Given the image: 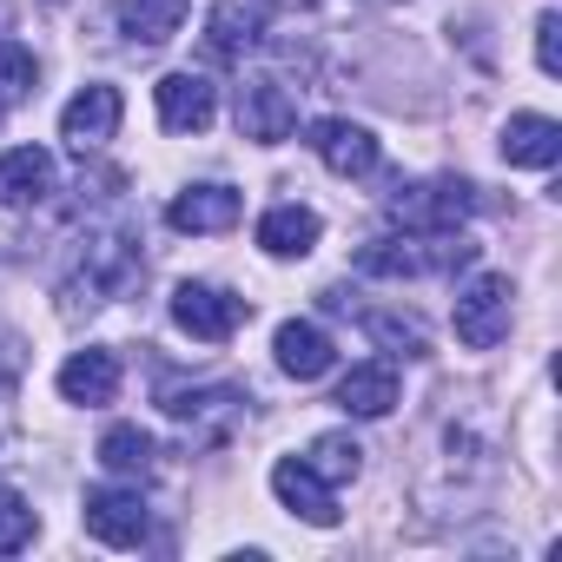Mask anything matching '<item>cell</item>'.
I'll return each instance as SVG.
<instances>
[{
	"mask_svg": "<svg viewBox=\"0 0 562 562\" xmlns=\"http://www.w3.org/2000/svg\"><path fill=\"white\" fill-rule=\"evenodd\" d=\"M80 522H87V536L106 542V549L146 542V503H139V490H87Z\"/></svg>",
	"mask_w": 562,
	"mask_h": 562,
	"instance_id": "8",
	"label": "cell"
},
{
	"mask_svg": "<svg viewBox=\"0 0 562 562\" xmlns=\"http://www.w3.org/2000/svg\"><path fill=\"white\" fill-rule=\"evenodd\" d=\"M238 212H245V199L232 186H186L166 218H172V232H232Z\"/></svg>",
	"mask_w": 562,
	"mask_h": 562,
	"instance_id": "14",
	"label": "cell"
},
{
	"mask_svg": "<svg viewBox=\"0 0 562 562\" xmlns=\"http://www.w3.org/2000/svg\"><path fill=\"white\" fill-rule=\"evenodd\" d=\"M153 93H159V126L166 133H205L212 113H218V93H212L205 74H166Z\"/></svg>",
	"mask_w": 562,
	"mask_h": 562,
	"instance_id": "10",
	"label": "cell"
},
{
	"mask_svg": "<svg viewBox=\"0 0 562 562\" xmlns=\"http://www.w3.org/2000/svg\"><path fill=\"white\" fill-rule=\"evenodd\" d=\"M503 159L509 166H529V172H549L562 159V126L549 113H509L503 126Z\"/></svg>",
	"mask_w": 562,
	"mask_h": 562,
	"instance_id": "13",
	"label": "cell"
},
{
	"mask_svg": "<svg viewBox=\"0 0 562 562\" xmlns=\"http://www.w3.org/2000/svg\"><path fill=\"white\" fill-rule=\"evenodd\" d=\"M245 299H232V292H218V285H179L172 292V325L186 331V338H199V345H225L238 325H245Z\"/></svg>",
	"mask_w": 562,
	"mask_h": 562,
	"instance_id": "5",
	"label": "cell"
},
{
	"mask_svg": "<svg viewBox=\"0 0 562 562\" xmlns=\"http://www.w3.org/2000/svg\"><path fill=\"white\" fill-rule=\"evenodd\" d=\"M271 496L285 503L292 516H305L312 529H338V516H345L338 496H331V483H325L305 457H278V463H271Z\"/></svg>",
	"mask_w": 562,
	"mask_h": 562,
	"instance_id": "6",
	"label": "cell"
},
{
	"mask_svg": "<svg viewBox=\"0 0 562 562\" xmlns=\"http://www.w3.org/2000/svg\"><path fill=\"white\" fill-rule=\"evenodd\" d=\"M54 192V153L47 146H14L0 153V205L21 212V205H41Z\"/></svg>",
	"mask_w": 562,
	"mask_h": 562,
	"instance_id": "11",
	"label": "cell"
},
{
	"mask_svg": "<svg viewBox=\"0 0 562 562\" xmlns=\"http://www.w3.org/2000/svg\"><path fill=\"white\" fill-rule=\"evenodd\" d=\"M14 384H21V351L0 345V397H14Z\"/></svg>",
	"mask_w": 562,
	"mask_h": 562,
	"instance_id": "26",
	"label": "cell"
},
{
	"mask_svg": "<svg viewBox=\"0 0 562 562\" xmlns=\"http://www.w3.org/2000/svg\"><path fill=\"white\" fill-rule=\"evenodd\" d=\"M258 34H265V8H258V0H218L212 21H205V47L218 60H245L258 47Z\"/></svg>",
	"mask_w": 562,
	"mask_h": 562,
	"instance_id": "17",
	"label": "cell"
},
{
	"mask_svg": "<svg viewBox=\"0 0 562 562\" xmlns=\"http://www.w3.org/2000/svg\"><path fill=\"white\" fill-rule=\"evenodd\" d=\"M120 113H126L120 87H80V93L67 100V113H60V139H67L74 153H100V146L120 133Z\"/></svg>",
	"mask_w": 562,
	"mask_h": 562,
	"instance_id": "7",
	"label": "cell"
},
{
	"mask_svg": "<svg viewBox=\"0 0 562 562\" xmlns=\"http://www.w3.org/2000/svg\"><path fill=\"white\" fill-rule=\"evenodd\" d=\"M457 338L470 345V351H490V345H503L509 338V278L503 271H476L470 285L457 292Z\"/></svg>",
	"mask_w": 562,
	"mask_h": 562,
	"instance_id": "3",
	"label": "cell"
},
{
	"mask_svg": "<svg viewBox=\"0 0 562 562\" xmlns=\"http://www.w3.org/2000/svg\"><path fill=\"white\" fill-rule=\"evenodd\" d=\"M536 67H542L549 80L562 74V14H542V21H536Z\"/></svg>",
	"mask_w": 562,
	"mask_h": 562,
	"instance_id": "25",
	"label": "cell"
},
{
	"mask_svg": "<svg viewBox=\"0 0 562 562\" xmlns=\"http://www.w3.org/2000/svg\"><path fill=\"white\" fill-rule=\"evenodd\" d=\"M312 153H318L338 179L378 172V133L358 126V120H318V126H312Z\"/></svg>",
	"mask_w": 562,
	"mask_h": 562,
	"instance_id": "9",
	"label": "cell"
},
{
	"mask_svg": "<svg viewBox=\"0 0 562 562\" xmlns=\"http://www.w3.org/2000/svg\"><path fill=\"white\" fill-rule=\"evenodd\" d=\"M34 80H41L34 54H27L21 41H0V106H21V100L34 93Z\"/></svg>",
	"mask_w": 562,
	"mask_h": 562,
	"instance_id": "23",
	"label": "cell"
},
{
	"mask_svg": "<svg viewBox=\"0 0 562 562\" xmlns=\"http://www.w3.org/2000/svg\"><path fill=\"white\" fill-rule=\"evenodd\" d=\"M318 232H325V218H318L312 205H271V212L258 218V245H265L271 258H305V251L318 245Z\"/></svg>",
	"mask_w": 562,
	"mask_h": 562,
	"instance_id": "19",
	"label": "cell"
},
{
	"mask_svg": "<svg viewBox=\"0 0 562 562\" xmlns=\"http://www.w3.org/2000/svg\"><path fill=\"white\" fill-rule=\"evenodd\" d=\"M100 463L113 470V476H153V437L139 430V424H113L106 437H100Z\"/></svg>",
	"mask_w": 562,
	"mask_h": 562,
	"instance_id": "20",
	"label": "cell"
},
{
	"mask_svg": "<svg viewBox=\"0 0 562 562\" xmlns=\"http://www.w3.org/2000/svg\"><path fill=\"white\" fill-rule=\"evenodd\" d=\"M271 351H278V371L285 378H299V384H312V378H325L331 371V338L318 331V325H305V318H292V325H278V338H271Z\"/></svg>",
	"mask_w": 562,
	"mask_h": 562,
	"instance_id": "16",
	"label": "cell"
},
{
	"mask_svg": "<svg viewBox=\"0 0 562 562\" xmlns=\"http://www.w3.org/2000/svg\"><path fill=\"white\" fill-rule=\"evenodd\" d=\"M60 397H67V404H87V411L113 404V397H120V358H113V351H74V358L60 364Z\"/></svg>",
	"mask_w": 562,
	"mask_h": 562,
	"instance_id": "15",
	"label": "cell"
},
{
	"mask_svg": "<svg viewBox=\"0 0 562 562\" xmlns=\"http://www.w3.org/2000/svg\"><path fill=\"white\" fill-rule=\"evenodd\" d=\"M384 212L404 232H457L476 212V186L470 179H417V186H397L384 199Z\"/></svg>",
	"mask_w": 562,
	"mask_h": 562,
	"instance_id": "2",
	"label": "cell"
},
{
	"mask_svg": "<svg viewBox=\"0 0 562 562\" xmlns=\"http://www.w3.org/2000/svg\"><path fill=\"white\" fill-rule=\"evenodd\" d=\"M338 411H345V417H391V411H397V364H391V358L351 364L345 384H338Z\"/></svg>",
	"mask_w": 562,
	"mask_h": 562,
	"instance_id": "12",
	"label": "cell"
},
{
	"mask_svg": "<svg viewBox=\"0 0 562 562\" xmlns=\"http://www.w3.org/2000/svg\"><path fill=\"white\" fill-rule=\"evenodd\" d=\"M364 331L384 345V351H404V358H430V331L404 312H364Z\"/></svg>",
	"mask_w": 562,
	"mask_h": 562,
	"instance_id": "22",
	"label": "cell"
},
{
	"mask_svg": "<svg viewBox=\"0 0 562 562\" xmlns=\"http://www.w3.org/2000/svg\"><path fill=\"white\" fill-rule=\"evenodd\" d=\"M113 21L133 47H166L186 27V0H113Z\"/></svg>",
	"mask_w": 562,
	"mask_h": 562,
	"instance_id": "18",
	"label": "cell"
},
{
	"mask_svg": "<svg viewBox=\"0 0 562 562\" xmlns=\"http://www.w3.org/2000/svg\"><path fill=\"white\" fill-rule=\"evenodd\" d=\"M34 529H41L34 503H27L21 490H0V555H14V549H27V542H34Z\"/></svg>",
	"mask_w": 562,
	"mask_h": 562,
	"instance_id": "24",
	"label": "cell"
},
{
	"mask_svg": "<svg viewBox=\"0 0 562 562\" xmlns=\"http://www.w3.org/2000/svg\"><path fill=\"white\" fill-rule=\"evenodd\" d=\"M476 245L457 238V232H404V238H378L358 251V271L371 278H424V271H450V265H470Z\"/></svg>",
	"mask_w": 562,
	"mask_h": 562,
	"instance_id": "1",
	"label": "cell"
},
{
	"mask_svg": "<svg viewBox=\"0 0 562 562\" xmlns=\"http://www.w3.org/2000/svg\"><path fill=\"white\" fill-rule=\"evenodd\" d=\"M305 463H312L325 483H351V476L364 470V450H358V437H345V430H325V437L305 450Z\"/></svg>",
	"mask_w": 562,
	"mask_h": 562,
	"instance_id": "21",
	"label": "cell"
},
{
	"mask_svg": "<svg viewBox=\"0 0 562 562\" xmlns=\"http://www.w3.org/2000/svg\"><path fill=\"white\" fill-rule=\"evenodd\" d=\"M238 133H245L251 146H285V139L299 133V100L278 87L271 74H251V80L238 87Z\"/></svg>",
	"mask_w": 562,
	"mask_h": 562,
	"instance_id": "4",
	"label": "cell"
}]
</instances>
